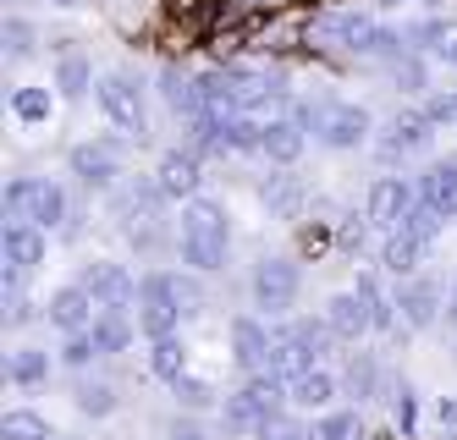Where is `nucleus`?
Instances as JSON below:
<instances>
[{"instance_id": "obj_1", "label": "nucleus", "mask_w": 457, "mask_h": 440, "mask_svg": "<svg viewBox=\"0 0 457 440\" xmlns=\"http://www.w3.org/2000/svg\"><path fill=\"white\" fill-rule=\"evenodd\" d=\"M6 215L12 226H55V220H67V193H61L50 177H17L6 187Z\"/></svg>"}, {"instance_id": "obj_2", "label": "nucleus", "mask_w": 457, "mask_h": 440, "mask_svg": "<svg viewBox=\"0 0 457 440\" xmlns=\"http://www.w3.org/2000/svg\"><path fill=\"white\" fill-rule=\"evenodd\" d=\"M281 402H292L287 396V380H276L270 369L265 375H248V386L237 391V396H226V424L232 429H265V419H276L281 413Z\"/></svg>"}, {"instance_id": "obj_3", "label": "nucleus", "mask_w": 457, "mask_h": 440, "mask_svg": "<svg viewBox=\"0 0 457 440\" xmlns=\"http://www.w3.org/2000/svg\"><path fill=\"white\" fill-rule=\"evenodd\" d=\"M182 320L187 314H182V303H177L171 276H144V286H138V330L149 336V342H160V336H177Z\"/></svg>"}, {"instance_id": "obj_4", "label": "nucleus", "mask_w": 457, "mask_h": 440, "mask_svg": "<svg viewBox=\"0 0 457 440\" xmlns=\"http://www.w3.org/2000/svg\"><path fill=\"white\" fill-rule=\"evenodd\" d=\"M160 182H133V187H121L116 193V220L121 231L133 237L138 248H154V226H160Z\"/></svg>"}, {"instance_id": "obj_5", "label": "nucleus", "mask_w": 457, "mask_h": 440, "mask_svg": "<svg viewBox=\"0 0 457 440\" xmlns=\"http://www.w3.org/2000/svg\"><path fill=\"white\" fill-rule=\"evenodd\" d=\"M253 303L259 309H270V314H287L292 303H298V286H303V270L292 264V259H259L253 264Z\"/></svg>"}, {"instance_id": "obj_6", "label": "nucleus", "mask_w": 457, "mask_h": 440, "mask_svg": "<svg viewBox=\"0 0 457 440\" xmlns=\"http://www.w3.org/2000/svg\"><path fill=\"white\" fill-rule=\"evenodd\" d=\"M94 88H100V111L127 132V138H144V127H149L144 121V88L127 78V72H105Z\"/></svg>"}, {"instance_id": "obj_7", "label": "nucleus", "mask_w": 457, "mask_h": 440, "mask_svg": "<svg viewBox=\"0 0 457 440\" xmlns=\"http://www.w3.org/2000/svg\"><path fill=\"white\" fill-rule=\"evenodd\" d=\"M78 286H83L94 303H100V309H111V314H127V303L138 297V281L127 276L121 264H111V259H94V264H83Z\"/></svg>"}, {"instance_id": "obj_8", "label": "nucleus", "mask_w": 457, "mask_h": 440, "mask_svg": "<svg viewBox=\"0 0 457 440\" xmlns=\"http://www.w3.org/2000/svg\"><path fill=\"white\" fill-rule=\"evenodd\" d=\"M436 138V121L424 116V111H397L386 121V138H380V154L386 160H397V154H424Z\"/></svg>"}, {"instance_id": "obj_9", "label": "nucleus", "mask_w": 457, "mask_h": 440, "mask_svg": "<svg viewBox=\"0 0 457 440\" xmlns=\"http://www.w3.org/2000/svg\"><path fill=\"white\" fill-rule=\"evenodd\" d=\"M154 182H160V193H166V198H199V182H204L199 149H166V154H160V165H154Z\"/></svg>"}, {"instance_id": "obj_10", "label": "nucleus", "mask_w": 457, "mask_h": 440, "mask_svg": "<svg viewBox=\"0 0 457 440\" xmlns=\"http://www.w3.org/2000/svg\"><path fill=\"white\" fill-rule=\"evenodd\" d=\"M67 165L83 187H111L121 177V144H78L67 154Z\"/></svg>"}, {"instance_id": "obj_11", "label": "nucleus", "mask_w": 457, "mask_h": 440, "mask_svg": "<svg viewBox=\"0 0 457 440\" xmlns=\"http://www.w3.org/2000/svg\"><path fill=\"white\" fill-rule=\"evenodd\" d=\"M50 325L61 330V336H83V330H94V320H100L105 309H100V303H94L83 286H61L55 297H50Z\"/></svg>"}, {"instance_id": "obj_12", "label": "nucleus", "mask_w": 457, "mask_h": 440, "mask_svg": "<svg viewBox=\"0 0 457 440\" xmlns=\"http://www.w3.org/2000/svg\"><path fill=\"white\" fill-rule=\"evenodd\" d=\"M413 204H419V198H413V187H408L403 177H380V182L370 187V220H375L380 231H403V220H408Z\"/></svg>"}, {"instance_id": "obj_13", "label": "nucleus", "mask_w": 457, "mask_h": 440, "mask_svg": "<svg viewBox=\"0 0 457 440\" xmlns=\"http://www.w3.org/2000/svg\"><path fill=\"white\" fill-rule=\"evenodd\" d=\"M270 342H276V330H265L259 320H232V358L248 369V375H265V358H270Z\"/></svg>"}, {"instance_id": "obj_14", "label": "nucleus", "mask_w": 457, "mask_h": 440, "mask_svg": "<svg viewBox=\"0 0 457 440\" xmlns=\"http://www.w3.org/2000/svg\"><path fill=\"white\" fill-rule=\"evenodd\" d=\"M364 138H370V111H364V105H331L320 144H331V149H358Z\"/></svg>"}, {"instance_id": "obj_15", "label": "nucleus", "mask_w": 457, "mask_h": 440, "mask_svg": "<svg viewBox=\"0 0 457 440\" xmlns=\"http://www.w3.org/2000/svg\"><path fill=\"white\" fill-rule=\"evenodd\" d=\"M259 204H265L276 220H298V210H303V182L281 165V171H270L265 182H259Z\"/></svg>"}, {"instance_id": "obj_16", "label": "nucleus", "mask_w": 457, "mask_h": 440, "mask_svg": "<svg viewBox=\"0 0 457 440\" xmlns=\"http://www.w3.org/2000/svg\"><path fill=\"white\" fill-rule=\"evenodd\" d=\"M303 144H309V132L292 121V116H270L265 121V144H259V154H265L270 165H292L303 154Z\"/></svg>"}, {"instance_id": "obj_17", "label": "nucleus", "mask_w": 457, "mask_h": 440, "mask_svg": "<svg viewBox=\"0 0 457 440\" xmlns=\"http://www.w3.org/2000/svg\"><path fill=\"white\" fill-rule=\"evenodd\" d=\"M325 320H331L337 342H358L364 330H375V325H370V303L358 297V292H337L331 303H325Z\"/></svg>"}, {"instance_id": "obj_18", "label": "nucleus", "mask_w": 457, "mask_h": 440, "mask_svg": "<svg viewBox=\"0 0 457 440\" xmlns=\"http://www.w3.org/2000/svg\"><path fill=\"white\" fill-rule=\"evenodd\" d=\"M408 50H424V55H436V61H452L457 66V22L446 17H424L408 28Z\"/></svg>"}, {"instance_id": "obj_19", "label": "nucleus", "mask_w": 457, "mask_h": 440, "mask_svg": "<svg viewBox=\"0 0 457 440\" xmlns=\"http://www.w3.org/2000/svg\"><path fill=\"white\" fill-rule=\"evenodd\" d=\"M265 369H270V375L276 380H298V375H309V369H314V353L298 342V336H292V330H276V342H270V358H265Z\"/></svg>"}, {"instance_id": "obj_20", "label": "nucleus", "mask_w": 457, "mask_h": 440, "mask_svg": "<svg viewBox=\"0 0 457 440\" xmlns=\"http://www.w3.org/2000/svg\"><path fill=\"white\" fill-rule=\"evenodd\" d=\"M424 259H430V243H419V237H408V231H391L386 248H380V264H386L397 281H413Z\"/></svg>"}, {"instance_id": "obj_21", "label": "nucleus", "mask_w": 457, "mask_h": 440, "mask_svg": "<svg viewBox=\"0 0 457 440\" xmlns=\"http://www.w3.org/2000/svg\"><path fill=\"white\" fill-rule=\"evenodd\" d=\"M160 94H166V105H171L182 121L204 116V88H199V78H187L182 66H166V72H160Z\"/></svg>"}, {"instance_id": "obj_22", "label": "nucleus", "mask_w": 457, "mask_h": 440, "mask_svg": "<svg viewBox=\"0 0 457 440\" xmlns=\"http://www.w3.org/2000/svg\"><path fill=\"white\" fill-rule=\"evenodd\" d=\"M419 198L430 204L441 220H457V160L452 165H430L424 171V182H419Z\"/></svg>"}, {"instance_id": "obj_23", "label": "nucleus", "mask_w": 457, "mask_h": 440, "mask_svg": "<svg viewBox=\"0 0 457 440\" xmlns=\"http://www.w3.org/2000/svg\"><path fill=\"white\" fill-rule=\"evenodd\" d=\"M397 309H403V320H408L413 330L436 325V314H441V286H436V281H403Z\"/></svg>"}, {"instance_id": "obj_24", "label": "nucleus", "mask_w": 457, "mask_h": 440, "mask_svg": "<svg viewBox=\"0 0 457 440\" xmlns=\"http://www.w3.org/2000/svg\"><path fill=\"white\" fill-rule=\"evenodd\" d=\"M182 237H220V243H232L226 210L215 204V198H187L182 204Z\"/></svg>"}, {"instance_id": "obj_25", "label": "nucleus", "mask_w": 457, "mask_h": 440, "mask_svg": "<svg viewBox=\"0 0 457 440\" xmlns=\"http://www.w3.org/2000/svg\"><path fill=\"white\" fill-rule=\"evenodd\" d=\"M6 380L22 386V391L45 386V380H50V353H45V347H17V353L6 358Z\"/></svg>"}, {"instance_id": "obj_26", "label": "nucleus", "mask_w": 457, "mask_h": 440, "mask_svg": "<svg viewBox=\"0 0 457 440\" xmlns=\"http://www.w3.org/2000/svg\"><path fill=\"white\" fill-rule=\"evenodd\" d=\"M292 408H331L337 402V375H325V369H309V375H298L287 386Z\"/></svg>"}, {"instance_id": "obj_27", "label": "nucleus", "mask_w": 457, "mask_h": 440, "mask_svg": "<svg viewBox=\"0 0 457 440\" xmlns=\"http://www.w3.org/2000/svg\"><path fill=\"white\" fill-rule=\"evenodd\" d=\"M6 264H17V270L45 264V231L39 226H6Z\"/></svg>"}, {"instance_id": "obj_28", "label": "nucleus", "mask_w": 457, "mask_h": 440, "mask_svg": "<svg viewBox=\"0 0 457 440\" xmlns=\"http://www.w3.org/2000/svg\"><path fill=\"white\" fill-rule=\"evenodd\" d=\"M88 88H94V66L83 55H61V66H55V94L61 99H83Z\"/></svg>"}, {"instance_id": "obj_29", "label": "nucleus", "mask_w": 457, "mask_h": 440, "mask_svg": "<svg viewBox=\"0 0 457 440\" xmlns=\"http://www.w3.org/2000/svg\"><path fill=\"white\" fill-rule=\"evenodd\" d=\"M177 248H182V264H193L199 276H210V270L226 264V243H220V237H182Z\"/></svg>"}, {"instance_id": "obj_30", "label": "nucleus", "mask_w": 457, "mask_h": 440, "mask_svg": "<svg viewBox=\"0 0 457 440\" xmlns=\"http://www.w3.org/2000/svg\"><path fill=\"white\" fill-rule=\"evenodd\" d=\"M149 369L160 380H182L187 375V347L177 342V336H160V342L149 347Z\"/></svg>"}, {"instance_id": "obj_31", "label": "nucleus", "mask_w": 457, "mask_h": 440, "mask_svg": "<svg viewBox=\"0 0 457 440\" xmlns=\"http://www.w3.org/2000/svg\"><path fill=\"white\" fill-rule=\"evenodd\" d=\"M88 336H94V347H100V358H111V353H121L127 342H133V325H127V314H111L105 309L100 320H94Z\"/></svg>"}, {"instance_id": "obj_32", "label": "nucleus", "mask_w": 457, "mask_h": 440, "mask_svg": "<svg viewBox=\"0 0 457 440\" xmlns=\"http://www.w3.org/2000/svg\"><path fill=\"white\" fill-rule=\"evenodd\" d=\"M353 292L370 303V325H375V330H391V325H397V303L380 292V281H375V276H358V286H353Z\"/></svg>"}, {"instance_id": "obj_33", "label": "nucleus", "mask_w": 457, "mask_h": 440, "mask_svg": "<svg viewBox=\"0 0 457 440\" xmlns=\"http://www.w3.org/2000/svg\"><path fill=\"white\" fill-rule=\"evenodd\" d=\"M309 440H364V419L358 413H325L309 424Z\"/></svg>"}, {"instance_id": "obj_34", "label": "nucleus", "mask_w": 457, "mask_h": 440, "mask_svg": "<svg viewBox=\"0 0 457 440\" xmlns=\"http://www.w3.org/2000/svg\"><path fill=\"white\" fill-rule=\"evenodd\" d=\"M50 88H17L12 94V116L17 121H28V127H39V121H50Z\"/></svg>"}, {"instance_id": "obj_35", "label": "nucleus", "mask_w": 457, "mask_h": 440, "mask_svg": "<svg viewBox=\"0 0 457 440\" xmlns=\"http://www.w3.org/2000/svg\"><path fill=\"white\" fill-rule=\"evenodd\" d=\"M0 440H55V435H50V424L39 413L17 408V413H6V424H0Z\"/></svg>"}, {"instance_id": "obj_36", "label": "nucleus", "mask_w": 457, "mask_h": 440, "mask_svg": "<svg viewBox=\"0 0 457 440\" xmlns=\"http://www.w3.org/2000/svg\"><path fill=\"white\" fill-rule=\"evenodd\" d=\"M78 408H83L88 419L116 413V386H105V380H83V386H78Z\"/></svg>"}, {"instance_id": "obj_37", "label": "nucleus", "mask_w": 457, "mask_h": 440, "mask_svg": "<svg viewBox=\"0 0 457 440\" xmlns=\"http://www.w3.org/2000/svg\"><path fill=\"white\" fill-rule=\"evenodd\" d=\"M34 50H39L34 22H28V17H6V55H12V61H28Z\"/></svg>"}, {"instance_id": "obj_38", "label": "nucleus", "mask_w": 457, "mask_h": 440, "mask_svg": "<svg viewBox=\"0 0 457 440\" xmlns=\"http://www.w3.org/2000/svg\"><path fill=\"white\" fill-rule=\"evenodd\" d=\"M386 72H391V83H397V88H408V94H419V88H424V61H419L413 50L391 55V61H386Z\"/></svg>"}, {"instance_id": "obj_39", "label": "nucleus", "mask_w": 457, "mask_h": 440, "mask_svg": "<svg viewBox=\"0 0 457 440\" xmlns=\"http://www.w3.org/2000/svg\"><path fill=\"white\" fill-rule=\"evenodd\" d=\"M287 330H292V336H298V342H303V347H309L314 358H320L325 347H331V342H337V330H331V320H292Z\"/></svg>"}, {"instance_id": "obj_40", "label": "nucleus", "mask_w": 457, "mask_h": 440, "mask_svg": "<svg viewBox=\"0 0 457 440\" xmlns=\"http://www.w3.org/2000/svg\"><path fill=\"white\" fill-rule=\"evenodd\" d=\"M375 386H380L375 358H370V353H358V358L347 363V391H353V396H375Z\"/></svg>"}, {"instance_id": "obj_41", "label": "nucleus", "mask_w": 457, "mask_h": 440, "mask_svg": "<svg viewBox=\"0 0 457 440\" xmlns=\"http://www.w3.org/2000/svg\"><path fill=\"white\" fill-rule=\"evenodd\" d=\"M403 231H408V237H419V243H436V231H441V215H436V210H430V204L419 198V204L408 210V220H403Z\"/></svg>"}, {"instance_id": "obj_42", "label": "nucleus", "mask_w": 457, "mask_h": 440, "mask_svg": "<svg viewBox=\"0 0 457 440\" xmlns=\"http://www.w3.org/2000/svg\"><path fill=\"white\" fill-rule=\"evenodd\" d=\"M259 440H309V424H303V419H292V413H276V419H265Z\"/></svg>"}, {"instance_id": "obj_43", "label": "nucleus", "mask_w": 457, "mask_h": 440, "mask_svg": "<svg viewBox=\"0 0 457 440\" xmlns=\"http://www.w3.org/2000/svg\"><path fill=\"white\" fill-rule=\"evenodd\" d=\"M386 402H391V419H397V429L403 435H413V391H408V380H397L386 391Z\"/></svg>"}, {"instance_id": "obj_44", "label": "nucleus", "mask_w": 457, "mask_h": 440, "mask_svg": "<svg viewBox=\"0 0 457 440\" xmlns=\"http://www.w3.org/2000/svg\"><path fill=\"white\" fill-rule=\"evenodd\" d=\"M171 391H177V402H182V408H210V402H215V391H210L204 380H193V375L171 380Z\"/></svg>"}, {"instance_id": "obj_45", "label": "nucleus", "mask_w": 457, "mask_h": 440, "mask_svg": "<svg viewBox=\"0 0 457 440\" xmlns=\"http://www.w3.org/2000/svg\"><path fill=\"white\" fill-rule=\"evenodd\" d=\"M94 358H100V347H94V336H67V347H61V363H72V369H88Z\"/></svg>"}, {"instance_id": "obj_46", "label": "nucleus", "mask_w": 457, "mask_h": 440, "mask_svg": "<svg viewBox=\"0 0 457 440\" xmlns=\"http://www.w3.org/2000/svg\"><path fill=\"white\" fill-rule=\"evenodd\" d=\"M177 286V303H182V314H204V286L199 281H187V276H171Z\"/></svg>"}, {"instance_id": "obj_47", "label": "nucleus", "mask_w": 457, "mask_h": 440, "mask_svg": "<svg viewBox=\"0 0 457 440\" xmlns=\"http://www.w3.org/2000/svg\"><path fill=\"white\" fill-rule=\"evenodd\" d=\"M424 116H430L436 127H457V88L452 94H436L430 105H424Z\"/></svg>"}, {"instance_id": "obj_48", "label": "nucleus", "mask_w": 457, "mask_h": 440, "mask_svg": "<svg viewBox=\"0 0 457 440\" xmlns=\"http://www.w3.org/2000/svg\"><path fill=\"white\" fill-rule=\"evenodd\" d=\"M34 320H39V303H34V297L6 303V325H34Z\"/></svg>"}, {"instance_id": "obj_49", "label": "nucleus", "mask_w": 457, "mask_h": 440, "mask_svg": "<svg viewBox=\"0 0 457 440\" xmlns=\"http://www.w3.org/2000/svg\"><path fill=\"white\" fill-rule=\"evenodd\" d=\"M171 440H210V435L193 424V419H177V424H171Z\"/></svg>"}, {"instance_id": "obj_50", "label": "nucleus", "mask_w": 457, "mask_h": 440, "mask_svg": "<svg viewBox=\"0 0 457 440\" xmlns=\"http://www.w3.org/2000/svg\"><path fill=\"white\" fill-rule=\"evenodd\" d=\"M441 424H446V435H457V396L441 402Z\"/></svg>"}, {"instance_id": "obj_51", "label": "nucleus", "mask_w": 457, "mask_h": 440, "mask_svg": "<svg viewBox=\"0 0 457 440\" xmlns=\"http://www.w3.org/2000/svg\"><path fill=\"white\" fill-rule=\"evenodd\" d=\"M39 6H61V12H72V6H83V0H39Z\"/></svg>"}, {"instance_id": "obj_52", "label": "nucleus", "mask_w": 457, "mask_h": 440, "mask_svg": "<svg viewBox=\"0 0 457 440\" xmlns=\"http://www.w3.org/2000/svg\"><path fill=\"white\" fill-rule=\"evenodd\" d=\"M380 6H386V12H397V6H408V0H380Z\"/></svg>"}, {"instance_id": "obj_53", "label": "nucleus", "mask_w": 457, "mask_h": 440, "mask_svg": "<svg viewBox=\"0 0 457 440\" xmlns=\"http://www.w3.org/2000/svg\"><path fill=\"white\" fill-rule=\"evenodd\" d=\"M446 314H452V320H457V286H452V309H446Z\"/></svg>"}, {"instance_id": "obj_54", "label": "nucleus", "mask_w": 457, "mask_h": 440, "mask_svg": "<svg viewBox=\"0 0 457 440\" xmlns=\"http://www.w3.org/2000/svg\"><path fill=\"white\" fill-rule=\"evenodd\" d=\"M55 440H78V435H55Z\"/></svg>"}]
</instances>
